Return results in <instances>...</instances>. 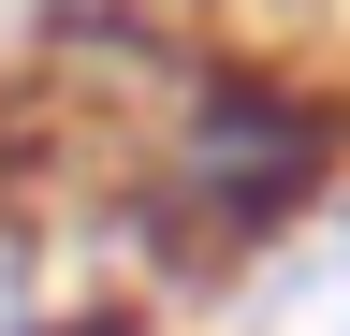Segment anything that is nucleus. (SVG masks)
Returning <instances> with one entry per match:
<instances>
[{"label": "nucleus", "instance_id": "nucleus-1", "mask_svg": "<svg viewBox=\"0 0 350 336\" xmlns=\"http://www.w3.org/2000/svg\"><path fill=\"white\" fill-rule=\"evenodd\" d=\"M336 205H350V73L248 44V29H204L131 103L117 190L88 205V234L117 248V278L146 307H219L248 263H278Z\"/></svg>", "mask_w": 350, "mask_h": 336}, {"label": "nucleus", "instance_id": "nucleus-2", "mask_svg": "<svg viewBox=\"0 0 350 336\" xmlns=\"http://www.w3.org/2000/svg\"><path fill=\"white\" fill-rule=\"evenodd\" d=\"M219 336H350V205L306 220L278 263H248L219 292Z\"/></svg>", "mask_w": 350, "mask_h": 336}]
</instances>
